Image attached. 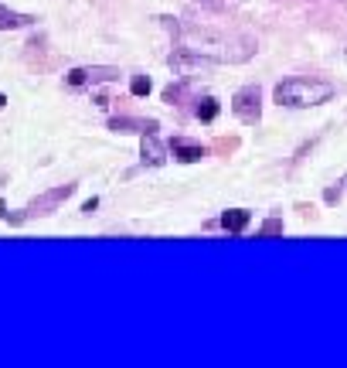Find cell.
<instances>
[{
  "mask_svg": "<svg viewBox=\"0 0 347 368\" xmlns=\"http://www.w3.org/2000/svg\"><path fill=\"white\" fill-rule=\"evenodd\" d=\"M283 232V218H265L259 225V235H279Z\"/></svg>",
  "mask_w": 347,
  "mask_h": 368,
  "instance_id": "12",
  "label": "cell"
},
{
  "mask_svg": "<svg viewBox=\"0 0 347 368\" xmlns=\"http://www.w3.org/2000/svg\"><path fill=\"white\" fill-rule=\"evenodd\" d=\"M109 130H112V133H147V130H154V133H157V123H154V119H130V116H112V119H109Z\"/></svg>",
  "mask_w": 347,
  "mask_h": 368,
  "instance_id": "8",
  "label": "cell"
},
{
  "mask_svg": "<svg viewBox=\"0 0 347 368\" xmlns=\"http://www.w3.org/2000/svg\"><path fill=\"white\" fill-rule=\"evenodd\" d=\"M218 109H222V106H218V99H215V95H204V99H198L194 116H198L201 123H211V119L218 116Z\"/></svg>",
  "mask_w": 347,
  "mask_h": 368,
  "instance_id": "10",
  "label": "cell"
},
{
  "mask_svg": "<svg viewBox=\"0 0 347 368\" xmlns=\"http://www.w3.org/2000/svg\"><path fill=\"white\" fill-rule=\"evenodd\" d=\"M75 187H79V184L69 181V184L51 187V191H41V194H38L27 208H21L17 215H7V222H10V225H21V222H27V218H45V215L58 211V205H62V201H69V198L75 194Z\"/></svg>",
  "mask_w": 347,
  "mask_h": 368,
  "instance_id": "2",
  "label": "cell"
},
{
  "mask_svg": "<svg viewBox=\"0 0 347 368\" xmlns=\"http://www.w3.org/2000/svg\"><path fill=\"white\" fill-rule=\"evenodd\" d=\"M3 106H7V95H3V92H0V109H3Z\"/></svg>",
  "mask_w": 347,
  "mask_h": 368,
  "instance_id": "17",
  "label": "cell"
},
{
  "mask_svg": "<svg viewBox=\"0 0 347 368\" xmlns=\"http://www.w3.org/2000/svg\"><path fill=\"white\" fill-rule=\"evenodd\" d=\"M27 24H34L31 14H21V10H10V7L0 3V31H17V27H27Z\"/></svg>",
  "mask_w": 347,
  "mask_h": 368,
  "instance_id": "9",
  "label": "cell"
},
{
  "mask_svg": "<svg viewBox=\"0 0 347 368\" xmlns=\"http://www.w3.org/2000/svg\"><path fill=\"white\" fill-rule=\"evenodd\" d=\"M95 208H99V198H88L86 205H82V211H86V215H92Z\"/></svg>",
  "mask_w": 347,
  "mask_h": 368,
  "instance_id": "15",
  "label": "cell"
},
{
  "mask_svg": "<svg viewBox=\"0 0 347 368\" xmlns=\"http://www.w3.org/2000/svg\"><path fill=\"white\" fill-rule=\"evenodd\" d=\"M167 150L174 154V161H177V164H198V161L208 154L201 143H187V140H180V137H174Z\"/></svg>",
  "mask_w": 347,
  "mask_h": 368,
  "instance_id": "6",
  "label": "cell"
},
{
  "mask_svg": "<svg viewBox=\"0 0 347 368\" xmlns=\"http://www.w3.org/2000/svg\"><path fill=\"white\" fill-rule=\"evenodd\" d=\"M180 95H184V82H177V86H167V89H164V102H177V99H180Z\"/></svg>",
  "mask_w": 347,
  "mask_h": 368,
  "instance_id": "13",
  "label": "cell"
},
{
  "mask_svg": "<svg viewBox=\"0 0 347 368\" xmlns=\"http://www.w3.org/2000/svg\"><path fill=\"white\" fill-rule=\"evenodd\" d=\"M119 79V69L112 65H86V69H72L65 76V82L72 89H82V86H99V82H116Z\"/></svg>",
  "mask_w": 347,
  "mask_h": 368,
  "instance_id": "4",
  "label": "cell"
},
{
  "mask_svg": "<svg viewBox=\"0 0 347 368\" xmlns=\"http://www.w3.org/2000/svg\"><path fill=\"white\" fill-rule=\"evenodd\" d=\"M249 222H252V211H246V208H228V211H222V218H218V225H222L225 232H232V235L246 232Z\"/></svg>",
  "mask_w": 347,
  "mask_h": 368,
  "instance_id": "7",
  "label": "cell"
},
{
  "mask_svg": "<svg viewBox=\"0 0 347 368\" xmlns=\"http://www.w3.org/2000/svg\"><path fill=\"white\" fill-rule=\"evenodd\" d=\"M140 157H143L147 168H164V164H167V147L157 140L154 130L140 133Z\"/></svg>",
  "mask_w": 347,
  "mask_h": 368,
  "instance_id": "5",
  "label": "cell"
},
{
  "mask_svg": "<svg viewBox=\"0 0 347 368\" xmlns=\"http://www.w3.org/2000/svg\"><path fill=\"white\" fill-rule=\"evenodd\" d=\"M344 184H347V178H344Z\"/></svg>",
  "mask_w": 347,
  "mask_h": 368,
  "instance_id": "18",
  "label": "cell"
},
{
  "mask_svg": "<svg viewBox=\"0 0 347 368\" xmlns=\"http://www.w3.org/2000/svg\"><path fill=\"white\" fill-rule=\"evenodd\" d=\"M7 215H10V211H7V201H3V198H0V218H3V222H7Z\"/></svg>",
  "mask_w": 347,
  "mask_h": 368,
  "instance_id": "16",
  "label": "cell"
},
{
  "mask_svg": "<svg viewBox=\"0 0 347 368\" xmlns=\"http://www.w3.org/2000/svg\"><path fill=\"white\" fill-rule=\"evenodd\" d=\"M272 99L279 106H289V109H313V106H324L334 99V86L324 82V79H303V76H293V79H283Z\"/></svg>",
  "mask_w": 347,
  "mask_h": 368,
  "instance_id": "1",
  "label": "cell"
},
{
  "mask_svg": "<svg viewBox=\"0 0 347 368\" xmlns=\"http://www.w3.org/2000/svg\"><path fill=\"white\" fill-rule=\"evenodd\" d=\"M201 7H208V10H225V0H198Z\"/></svg>",
  "mask_w": 347,
  "mask_h": 368,
  "instance_id": "14",
  "label": "cell"
},
{
  "mask_svg": "<svg viewBox=\"0 0 347 368\" xmlns=\"http://www.w3.org/2000/svg\"><path fill=\"white\" fill-rule=\"evenodd\" d=\"M232 113L246 123V126H256L262 119V89L259 86H242V89L232 95Z\"/></svg>",
  "mask_w": 347,
  "mask_h": 368,
  "instance_id": "3",
  "label": "cell"
},
{
  "mask_svg": "<svg viewBox=\"0 0 347 368\" xmlns=\"http://www.w3.org/2000/svg\"><path fill=\"white\" fill-rule=\"evenodd\" d=\"M150 89H154L150 76H133V79H130V92H133V95H150Z\"/></svg>",
  "mask_w": 347,
  "mask_h": 368,
  "instance_id": "11",
  "label": "cell"
}]
</instances>
